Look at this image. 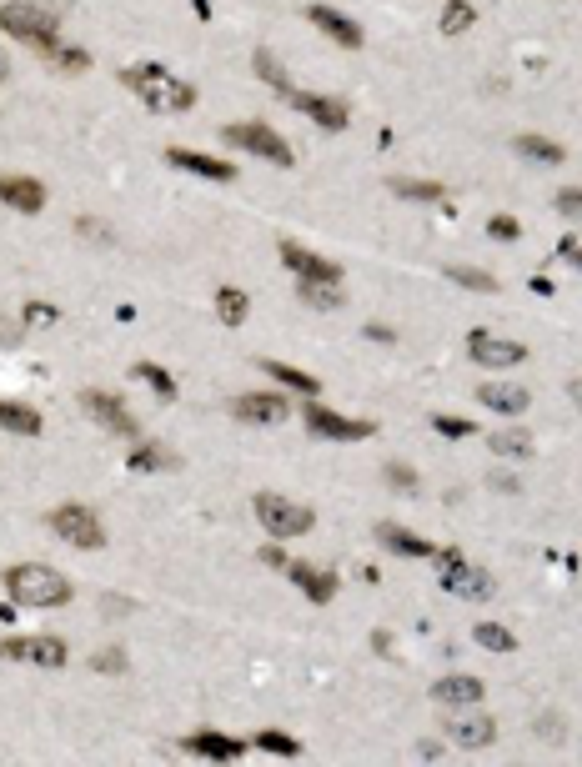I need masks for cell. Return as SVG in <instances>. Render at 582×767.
Masks as SVG:
<instances>
[{
    "instance_id": "1",
    "label": "cell",
    "mask_w": 582,
    "mask_h": 767,
    "mask_svg": "<svg viewBox=\"0 0 582 767\" xmlns=\"http://www.w3.org/2000/svg\"><path fill=\"white\" fill-rule=\"evenodd\" d=\"M121 81H126V91H136L161 116H181V111L196 106V86L181 81V76H171V71H161V66H126Z\"/></svg>"
},
{
    "instance_id": "2",
    "label": "cell",
    "mask_w": 582,
    "mask_h": 767,
    "mask_svg": "<svg viewBox=\"0 0 582 767\" xmlns=\"http://www.w3.org/2000/svg\"><path fill=\"white\" fill-rule=\"evenodd\" d=\"M6 592H11V602H21V607H66V602H71V582H66L56 567H46V562H21V567H11V572H6Z\"/></svg>"
},
{
    "instance_id": "3",
    "label": "cell",
    "mask_w": 582,
    "mask_h": 767,
    "mask_svg": "<svg viewBox=\"0 0 582 767\" xmlns=\"http://www.w3.org/2000/svg\"><path fill=\"white\" fill-rule=\"evenodd\" d=\"M251 517H256V522L266 527V537H276V542H286V537H307V532L317 527L312 507L291 502V497H281V492H261V497L251 502Z\"/></svg>"
},
{
    "instance_id": "4",
    "label": "cell",
    "mask_w": 582,
    "mask_h": 767,
    "mask_svg": "<svg viewBox=\"0 0 582 767\" xmlns=\"http://www.w3.org/2000/svg\"><path fill=\"white\" fill-rule=\"evenodd\" d=\"M0 31H11V41H26L36 51H46L51 41H61V26L51 11L31 6V0H11V6H0Z\"/></svg>"
},
{
    "instance_id": "5",
    "label": "cell",
    "mask_w": 582,
    "mask_h": 767,
    "mask_svg": "<svg viewBox=\"0 0 582 767\" xmlns=\"http://www.w3.org/2000/svg\"><path fill=\"white\" fill-rule=\"evenodd\" d=\"M46 527H51L61 542L81 547V552H101V547H106V527H101V522H96V512H91V507H81V502L56 507V512L46 517Z\"/></svg>"
},
{
    "instance_id": "6",
    "label": "cell",
    "mask_w": 582,
    "mask_h": 767,
    "mask_svg": "<svg viewBox=\"0 0 582 767\" xmlns=\"http://www.w3.org/2000/svg\"><path fill=\"white\" fill-rule=\"evenodd\" d=\"M226 141L236 151H251L256 161H271V166H291V161H297V156H291V146L266 121H236V126H226Z\"/></svg>"
},
{
    "instance_id": "7",
    "label": "cell",
    "mask_w": 582,
    "mask_h": 767,
    "mask_svg": "<svg viewBox=\"0 0 582 767\" xmlns=\"http://www.w3.org/2000/svg\"><path fill=\"white\" fill-rule=\"evenodd\" d=\"M307 432L322 437V442H367V437L377 432V422H367V417H342V412H332V407H322V402H307Z\"/></svg>"
},
{
    "instance_id": "8",
    "label": "cell",
    "mask_w": 582,
    "mask_h": 767,
    "mask_svg": "<svg viewBox=\"0 0 582 767\" xmlns=\"http://www.w3.org/2000/svg\"><path fill=\"white\" fill-rule=\"evenodd\" d=\"M81 407H86V417L101 422L106 432H116V437H126V442L141 437V422L131 417V407H126L116 392H81Z\"/></svg>"
},
{
    "instance_id": "9",
    "label": "cell",
    "mask_w": 582,
    "mask_h": 767,
    "mask_svg": "<svg viewBox=\"0 0 582 767\" xmlns=\"http://www.w3.org/2000/svg\"><path fill=\"white\" fill-rule=\"evenodd\" d=\"M442 592H452V597H462V602H487V597L497 592V582H492V572H487V567H477V562L457 557V562H447V567H442Z\"/></svg>"
},
{
    "instance_id": "10",
    "label": "cell",
    "mask_w": 582,
    "mask_h": 767,
    "mask_svg": "<svg viewBox=\"0 0 582 767\" xmlns=\"http://www.w3.org/2000/svg\"><path fill=\"white\" fill-rule=\"evenodd\" d=\"M71 647L61 637H11L0 642V662H36V667H66Z\"/></svg>"
},
{
    "instance_id": "11",
    "label": "cell",
    "mask_w": 582,
    "mask_h": 767,
    "mask_svg": "<svg viewBox=\"0 0 582 767\" xmlns=\"http://www.w3.org/2000/svg\"><path fill=\"white\" fill-rule=\"evenodd\" d=\"M467 356L487 371H502V366H522L527 361V346L522 341H507V336H492V331H472L467 336Z\"/></svg>"
},
{
    "instance_id": "12",
    "label": "cell",
    "mask_w": 582,
    "mask_h": 767,
    "mask_svg": "<svg viewBox=\"0 0 582 767\" xmlns=\"http://www.w3.org/2000/svg\"><path fill=\"white\" fill-rule=\"evenodd\" d=\"M281 101H286L291 111H302L307 121L327 126V131H347V121H352L347 101H337V96H317V91H286Z\"/></svg>"
},
{
    "instance_id": "13",
    "label": "cell",
    "mask_w": 582,
    "mask_h": 767,
    "mask_svg": "<svg viewBox=\"0 0 582 767\" xmlns=\"http://www.w3.org/2000/svg\"><path fill=\"white\" fill-rule=\"evenodd\" d=\"M276 251H281V261L291 266V271H297V281H342V266L332 261V256H317V251H307L302 241H276Z\"/></svg>"
},
{
    "instance_id": "14",
    "label": "cell",
    "mask_w": 582,
    "mask_h": 767,
    "mask_svg": "<svg viewBox=\"0 0 582 767\" xmlns=\"http://www.w3.org/2000/svg\"><path fill=\"white\" fill-rule=\"evenodd\" d=\"M231 412H236L241 422L276 427V422H286V417H291V402H286V397H276V392H251V397H236V402H231Z\"/></svg>"
},
{
    "instance_id": "15",
    "label": "cell",
    "mask_w": 582,
    "mask_h": 767,
    "mask_svg": "<svg viewBox=\"0 0 582 767\" xmlns=\"http://www.w3.org/2000/svg\"><path fill=\"white\" fill-rule=\"evenodd\" d=\"M181 752L206 757V762H236L246 752V742L241 737H226V732H191V737H181Z\"/></svg>"
},
{
    "instance_id": "16",
    "label": "cell",
    "mask_w": 582,
    "mask_h": 767,
    "mask_svg": "<svg viewBox=\"0 0 582 767\" xmlns=\"http://www.w3.org/2000/svg\"><path fill=\"white\" fill-rule=\"evenodd\" d=\"M286 577L307 592L312 607H327V602L337 597V572H322V567H312V562H286Z\"/></svg>"
},
{
    "instance_id": "17",
    "label": "cell",
    "mask_w": 582,
    "mask_h": 767,
    "mask_svg": "<svg viewBox=\"0 0 582 767\" xmlns=\"http://www.w3.org/2000/svg\"><path fill=\"white\" fill-rule=\"evenodd\" d=\"M0 201H6L11 211H21V216H36L46 206V186L36 176H0Z\"/></svg>"
},
{
    "instance_id": "18",
    "label": "cell",
    "mask_w": 582,
    "mask_h": 767,
    "mask_svg": "<svg viewBox=\"0 0 582 767\" xmlns=\"http://www.w3.org/2000/svg\"><path fill=\"white\" fill-rule=\"evenodd\" d=\"M477 402L502 412V417H522L532 407V392L527 387H512V381H487V387H477Z\"/></svg>"
},
{
    "instance_id": "19",
    "label": "cell",
    "mask_w": 582,
    "mask_h": 767,
    "mask_svg": "<svg viewBox=\"0 0 582 767\" xmlns=\"http://www.w3.org/2000/svg\"><path fill=\"white\" fill-rule=\"evenodd\" d=\"M377 542H382L387 552H397V557H412V562L437 557V547H432L427 537H417V532H407V527H397V522H382V527H377Z\"/></svg>"
},
{
    "instance_id": "20",
    "label": "cell",
    "mask_w": 582,
    "mask_h": 767,
    "mask_svg": "<svg viewBox=\"0 0 582 767\" xmlns=\"http://www.w3.org/2000/svg\"><path fill=\"white\" fill-rule=\"evenodd\" d=\"M447 742H452V747H467V752L492 747V742H497V722H492V717H452V722H447Z\"/></svg>"
},
{
    "instance_id": "21",
    "label": "cell",
    "mask_w": 582,
    "mask_h": 767,
    "mask_svg": "<svg viewBox=\"0 0 582 767\" xmlns=\"http://www.w3.org/2000/svg\"><path fill=\"white\" fill-rule=\"evenodd\" d=\"M166 161H171L176 171H191V176H211V181H231V176H236V166H231V161H211V156H201V151H186V146H166Z\"/></svg>"
},
{
    "instance_id": "22",
    "label": "cell",
    "mask_w": 582,
    "mask_h": 767,
    "mask_svg": "<svg viewBox=\"0 0 582 767\" xmlns=\"http://www.w3.org/2000/svg\"><path fill=\"white\" fill-rule=\"evenodd\" d=\"M307 16H312V26H322V31H327L337 46H347V51H357V46H362V26H357V21H347L342 11L322 6V0H317V6H312Z\"/></svg>"
},
{
    "instance_id": "23",
    "label": "cell",
    "mask_w": 582,
    "mask_h": 767,
    "mask_svg": "<svg viewBox=\"0 0 582 767\" xmlns=\"http://www.w3.org/2000/svg\"><path fill=\"white\" fill-rule=\"evenodd\" d=\"M482 677H442V682H432V697L442 702V707H472V702H482Z\"/></svg>"
},
{
    "instance_id": "24",
    "label": "cell",
    "mask_w": 582,
    "mask_h": 767,
    "mask_svg": "<svg viewBox=\"0 0 582 767\" xmlns=\"http://www.w3.org/2000/svg\"><path fill=\"white\" fill-rule=\"evenodd\" d=\"M387 191H392V196H402V201L452 206V196H447V186H442V181H407V176H392V181H387Z\"/></svg>"
},
{
    "instance_id": "25",
    "label": "cell",
    "mask_w": 582,
    "mask_h": 767,
    "mask_svg": "<svg viewBox=\"0 0 582 767\" xmlns=\"http://www.w3.org/2000/svg\"><path fill=\"white\" fill-rule=\"evenodd\" d=\"M0 432H16V437H41V412L26 407V402H0Z\"/></svg>"
},
{
    "instance_id": "26",
    "label": "cell",
    "mask_w": 582,
    "mask_h": 767,
    "mask_svg": "<svg viewBox=\"0 0 582 767\" xmlns=\"http://www.w3.org/2000/svg\"><path fill=\"white\" fill-rule=\"evenodd\" d=\"M41 56H46V66H51V71H66V76L91 71V51H86V46H71V41H51Z\"/></svg>"
},
{
    "instance_id": "27",
    "label": "cell",
    "mask_w": 582,
    "mask_h": 767,
    "mask_svg": "<svg viewBox=\"0 0 582 767\" xmlns=\"http://www.w3.org/2000/svg\"><path fill=\"white\" fill-rule=\"evenodd\" d=\"M246 311H251V296L241 291V286H216V321L221 326H241L246 321Z\"/></svg>"
},
{
    "instance_id": "28",
    "label": "cell",
    "mask_w": 582,
    "mask_h": 767,
    "mask_svg": "<svg viewBox=\"0 0 582 767\" xmlns=\"http://www.w3.org/2000/svg\"><path fill=\"white\" fill-rule=\"evenodd\" d=\"M126 467H131V472H171L176 457H171L161 442H136V447L126 452Z\"/></svg>"
},
{
    "instance_id": "29",
    "label": "cell",
    "mask_w": 582,
    "mask_h": 767,
    "mask_svg": "<svg viewBox=\"0 0 582 767\" xmlns=\"http://www.w3.org/2000/svg\"><path fill=\"white\" fill-rule=\"evenodd\" d=\"M261 371L276 376L286 392H302V397H317V392H322V381H317V376H307V371H297V366H286V361H261Z\"/></svg>"
},
{
    "instance_id": "30",
    "label": "cell",
    "mask_w": 582,
    "mask_h": 767,
    "mask_svg": "<svg viewBox=\"0 0 582 767\" xmlns=\"http://www.w3.org/2000/svg\"><path fill=\"white\" fill-rule=\"evenodd\" d=\"M512 151L527 156V161H537V166H562V161H567V151H562L557 141H547V136H517Z\"/></svg>"
},
{
    "instance_id": "31",
    "label": "cell",
    "mask_w": 582,
    "mask_h": 767,
    "mask_svg": "<svg viewBox=\"0 0 582 767\" xmlns=\"http://www.w3.org/2000/svg\"><path fill=\"white\" fill-rule=\"evenodd\" d=\"M472 21H477V11L467 6V0H447L442 16H437V31L442 36H462V31H472Z\"/></svg>"
},
{
    "instance_id": "32",
    "label": "cell",
    "mask_w": 582,
    "mask_h": 767,
    "mask_svg": "<svg viewBox=\"0 0 582 767\" xmlns=\"http://www.w3.org/2000/svg\"><path fill=\"white\" fill-rule=\"evenodd\" d=\"M302 301L317 306V311H337L347 296H342V286H332V281H302Z\"/></svg>"
},
{
    "instance_id": "33",
    "label": "cell",
    "mask_w": 582,
    "mask_h": 767,
    "mask_svg": "<svg viewBox=\"0 0 582 767\" xmlns=\"http://www.w3.org/2000/svg\"><path fill=\"white\" fill-rule=\"evenodd\" d=\"M136 376L146 381V387H151L161 402H176V381H171V371H161L156 361H136Z\"/></svg>"
},
{
    "instance_id": "34",
    "label": "cell",
    "mask_w": 582,
    "mask_h": 767,
    "mask_svg": "<svg viewBox=\"0 0 582 767\" xmlns=\"http://www.w3.org/2000/svg\"><path fill=\"white\" fill-rule=\"evenodd\" d=\"M492 452H497V457H512V462H527V457H532V437L517 432V427H512V432H497V437H492Z\"/></svg>"
},
{
    "instance_id": "35",
    "label": "cell",
    "mask_w": 582,
    "mask_h": 767,
    "mask_svg": "<svg viewBox=\"0 0 582 767\" xmlns=\"http://www.w3.org/2000/svg\"><path fill=\"white\" fill-rule=\"evenodd\" d=\"M472 637H477V647H487V652H517V637H512L507 627H497V622H477Z\"/></svg>"
},
{
    "instance_id": "36",
    "label": "cell",
    "mask_w": 582,
    "mask_h": 767,
    "mask_svg": "<svg viewBox=\"0 0 582 767\" xmlns=\"http://www.w3.org/2000/svg\"><path fill=\"white\" fill-rule=\"evenodd\" d=\"M251 66L261 71V81H266L276 96H286V91H291V81H286V71H281V61H276L271 51H256V56H251Z\"/></svg>"
},
{
    "instance_id": "37",
    "label": "cell",
    "mask_w": 582,
    "mask_h": 767,
    "mask_svg": "<svg viewBox=\"0 0 582 767\" xmlns=\"http://www.w3.org/2000/svg\"><path fill=\"white\" fill-rule=\"evenodd\" d=\"M447 281H457V286H467V291H482V296L497 291V276H487V271H477V266H447Z\"/></svg>"
},
{
    "instance_id": "38",
    "label": "cell",
    "mask_w": 582,
    "mask_h": 767,
    "mask_svg": "<svg viewBox=\"0 0 582 767\" xmlns=\"http://www.w3.org/2000/svg\"><path fill=\"white\" fill-rule=\"evenodd\" d=\"M256 747L261 752H276V757H302V742L286 737V732H256Z\"/></svg>"
},
{
    "instance_id": "39",
    "label": "cell",
    "mask_w": 582,
    "mask_h": 767,
    "mask_svg": "<svg viewBox=\"0 0 582 767\" xmlns=\"http://www.w3.org/2000/svg\"><path fill=\"white\" fill-rule=\"evenodd\" d=\"M21 321H26V326H56L61 311H56L51 301H26V306H21Z\"/></svg>"
},
{
    "instance_id": "40",
    "label": "cell",
    "mask_w": 582,
    "mask_h": 767,
    "mask_svg": "<svg viewBox=\"0 0 582 767\" xmlns=\"http://www.w3.org/2000/svg\"><path fill=\"white\" fill-rule=\"evenodd\" d=\"M382 477H387V487H392V492H417V472H412L407 462H387V467H382Z\"/></svg>"
},
{
    "instance_id": "41",
    "label": "cell",
    "mask_w": 582,
    "mask_h": 767,
    "mask_svg": "<svg viewBox=\"0 0 582 767\" xmlns=\"http://www.w3.org/2000/svg\"><path fill=\"white\" fill-rule=\"evenodd\" d=\"M432 427H437V437H477V427L467 417H432Z\"/></svg>"
},
{
    "instance_id": "42",
    "label": "cell",
    "mask_w": 582,
    "mask_h": 767,
    "mask_svg": "<svg viewBox=\"0 0 582 767\" xmlns=\"http://www.w3.org/2000/svg\"><path fill=\"white\" fill-rule=\"evenodd\" d=\"M487 236H492V241H517L522 226H517L512 216H492V221H487Z\"/></svg>"
},
{
    "instance_id": "43",
    "label": "cell",
    "mask_w": 582,
    "mask_h": 767,
    "mask_svg": "<svg viewBox=\"0 0 582 767\" xmlns=\"http://www.w3.org/2000/svg\"><path fill=\"white\" fill-rule=\"evenodd\" d=\"M552 206H557L562 216H582V186H562Z\"/></svg>"
},
{
    "instance_id": "44",
    "label": "cell",
    "mask_w": 582,
    "mask_h": 767,
    "mask_svg": "<svg viewBox=\"0 0 582 767\" xmlns=\"http://www.w3.org/2000/svg\"><path fill=\"white\" fill-rule=\"evenodd\" d=\"M91 667L96 672H126V657H121V647H106V652L91 657Z\"/></svg>"
},
{
    "instance_id": "45",
    "label": "cell",
    "mask_w": 582,
    "mask_h": 767,
    "mask_svg": "<svg viewBox=\"0 0 582 767\" xmlns=\"http://www.w3.org/2000/svg\"><path fill=\"white\" fill-rule=\"evenodd\" d=\"M261 562H266V567H276V572H286V552H281L276 542H271V547H261Z\"/></svg>"
},
{
    "instance_id": "46",
    "label": "cell",
    "mask_w": 582,
    "mask_h": 767,
    "mask_svg": "<svg viewBox=\"0 0 582 767\" xmlns=\"http://www.w3.org/2000/svg\"><path fill=\"white\" fill-rule=\"evenodd\" d=\"M557 256H562V261H572V266L582 271V246H577V241H562V246H557Z\"/></svg>"
},
{
    "instance_id": "47",
    "label": "cell",
    "mask_w": 582,
    "mask_h": 767,
    "mask_svg": "<svg viewBox=\"0 0 582 767\" xmlns=\"http://www.w3.org/2000/svg\"><path fill=\"white\" fill-rule=\"evenodd\" d=\"M0 341H21V326L11 316H0Z\"/></svg>"
},
{
    "instance_id": "48",
    "label": "cell",
    "mask_w": 582,
    "mask_h": 767,
    "mask_svg": "<svg viewBox=\"0 0 582 767\" xmlns=\"http://www.w3.org/2000/svg\"><path fill=\"white\" fill-rule=\"evenodd\" d=\"M367 336H372V341H392L397 331H392V326H367Z\"/></svg>"
},
{
    "instance_id": "49",
    "label": "cell",
    "mask_w": 582,
    "mask_h": 767,
    "mask_svg": "<svg viewBox=\"0 0 582 767\" xmlns=\"http://www.w3.org/2000/svg\"><path fill=\"white\" fill-rule=\"evenodd\" d=\"M567 397H572V402L582 407V376H572V381H567Z\"/></svg>"
},
{
    "instance_id": "50",
    "label": "cell",
    "mask_w": 582,
    "mask_h": 767,
    "mask_svg": "<svg viewBox=\"0 0 582 767\" xmlns=\"http://www.w3.org/2000/svg\"><path fill=\"white\" fill-rule=\"evenodd\" d=\"M6 81H11V56L0 51V86H6Z\"/></svg>"
}]
</instances>
